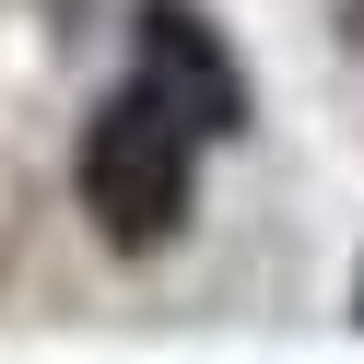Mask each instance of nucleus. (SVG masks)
Returning a JSON list of instances; mask_svg holds the SVG:
<instances>
[{"instance_id":"nucleus-1","label":"nucleus","mask_w":364,"mask_h":364,"mask_svg":"<svg viewBox=\"0 0 364 364\" xmlns=\"http://www.w3.org/2000/svg\"><path fill=\"white\" fill-rule=\"evenodd\" d=\"M188 141L200 129L176 118L153 82H129V95L82 129V212L118 247H165L176 223H188Z\"/></svg>"},{"instance_id":"nucleus-2","label":"nucleus","mask_w":364,"mask_h":364,"mask_svg":"<svg viewBox=\"0 0 364 364\" xmlns=\"http://www.w3.org/2000/svg\"><path fill=\"white\" fill-rule=\"evenodd\" d=\"M141 82H153L188 129H235V118H247V95H235V71H223L212 24L176 12V0H153V12H141Z\"/></svg>"}]
</instances>
